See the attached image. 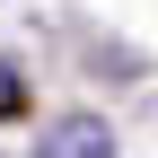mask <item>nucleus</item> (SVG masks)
Segmentation results:
<instances>
[{"instance_id": "f257e3e1", "label": "nucleus", "mask_w": 158, "mask_h": 158, "mask_svg": "<svg viewBox=\"0 0 158 158\" xmlns=\"http://www.w3.org/2000/svg\"><path fill=\"white\" fill-rule=\"evenodd\" d=\"M70 158H114V141H106V123H70Z\"/></svg>"}, {"instance_id": "f03ea898", "label": "nucleus", "mask_w": 158, "mask_h": 158, "mask_svg": "<svg viewBox=\"0 0 158 158\" xmlns=\"http://www.w3.org/2000/svg\"><path fill=\"white\" fill-rule=\"evenodd\" d=\"M0 114H27V88H18V70L0 62Z\"/></svg>"}]
</instances>
